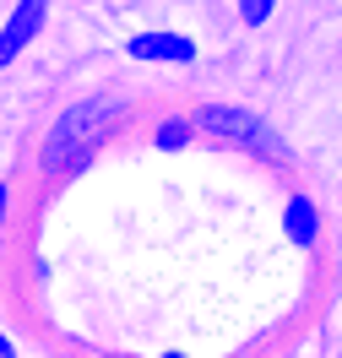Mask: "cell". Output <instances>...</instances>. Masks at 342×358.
I'll use <instances>...</instances> for the list:
<instances>
[{"label":"cell","mask_w":342,"mask_h":358,"mask_svg":"<svg viewBox=\"0 0 342 358\" xmlns=\"http://www.w3.org/2000/svg\"><path fill=\"white\" fill-rule=\"evenodd\" d=\"M277 17V0H239V22L245 27H266Z\"/></svg>","instance_id":"7"},{"label":"cell","mask_w":342,"mask_h":358,"mask_svg":"<svg viewBox=\"0 0 342 358\" xmlns=\"http://www.w3.org/2000/svg\"><path fill=\"white\" fill-rule=\"evenodd\" d=\"M136 98L131 92H87V98H71L66 109L55 114L38 136V174L44 179H71L92 169V157L114 141V131L131 120Z\"/></svg>","instance_id":"1"},{"label":"cell","mask_w":342,"mask_h":358,"mask_svg":"<svg viewBox=\"0 0 342 358\" xmlns=\"http://www.w3.org/2000/svg\"><path fill=\"white\" fill-rule=\"evenodd\" d=\"M49 271H55V261H49V255H33V261H27V277H33V288H44Z\"/></svg>","instance_id":"9"},{"label":"cell","mask_w":342,"mask_h":358,"mask_svg":"<svg viewBox=\"0 0 342 358\" xmlns=\"http://www.w3.org/2000/svg\"><path fill=\"white\" fill-rule=\"evenodd\" d=\"M49 6H55V0H17V6L0 17V71H11V66L27 55V49L44 38Z\"/></svg>","instance_id":"3"},{"label":"cell","mask_w":342,"mask_h":358,"mask_svg":"<svg viewBox=\"0 0 342 358\" xmlns=\"http://www.w3.org/2000/svg\"><path fill=\"white\" fill-rule=\"evenodd\" d=\"M277 228H283V239H288L299 255H320V245H326V212H320L315 196H304V190H288V196H283Z\"/></svg>","instance_id":"5"},{"label":"cell","mask_w":342,"mask_h":358,"mask_svg":"<svg viewBox=\"0 0 342 358\" xmlns=\"http://www.w3.org/2000/svg\"><path fill=\"white\" fill-rule=\"evenodd\" d=\"M11 217H17V185H11V179H0V234L11 228Z\"/></svg>","instance_id":"8"},{"label":"cell","mask_w":342,"mask_h":358,"mask_svg":"<svg viewBox=\"0 0 342 358\" xmlns=\"http://www.w3.org/2000/svg\"><path fill=\"white\" fill-rule=\"evenodd\" d=\"M125 55L136 66H196L201 60V44L190 33H174V27H136L125 38Z\"/></svg>","instance_id":"4"},{"label":"cell","mask_w":342,"mask_h":358,"mask_svg":"<svg viewBox=\"0 0 342 358\" xmlns=\"http://www.w3.org/2000/svg\"><path fill=\"white\" fill-rule=\"evenodd\" d=\"M147 147H152V152H185V147H196V125H190V114H185V109L158 114V120L147 125Z\"/></svg>","instance_id":"6"},{"label":"cell","mask_w":342,"mask_h":358,"mask_svg":"<svg viewBox=\"0 0 342 358\" xmlns=\"http://www.w3.org/2000/svg\"><path fill=\"white\" fill-rule=\"evenodd\" d=\"M0 358H22V342H17L11 331H0Z\"/></svg>","instance_id":"10"},{"label":"cell","mask_w":342,"mask_h":358,"mask_svg":"<svg viewBox=\"0 0 342 358\" xmlns=\"http://www.w3.org/2000/svg\"><path fill=\"white\" fill-rule=\"evenodd\" d=\"M190 125H196V141H218L228 152L255 157L261 169H277V174H294V141L277 131L266 114L245 109V103H196L190 109Z\"/></svg>","instance_id":"2"},{"label":"cell","mask_w":342,"mask_h":358,"mask_svg":"<svg viewBox=\"0 0 342 358\" xmlns=\"http://www.w3.org/2000/svg\"><path fill=\"white\" fill-rule=\"evenodd\" d=\"M158 358H196V353H185V348H169V353H158Z\"/></svg>","instance_id":"11"}]
</instances>
